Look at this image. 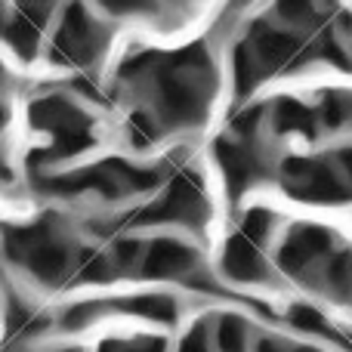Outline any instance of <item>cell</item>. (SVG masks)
Returning a JSON list of instances; mask_svg holds the SVG:
<instances>
[{
    "label": "cell",
    "instance_id": "1",
    "mask_svg": "<svg viewBox=\"0 0 352 352\" xmlns=\"http://www.w3.org/2000/svg\"><path fill=\"white\" fill-rule=\"evenodd\" d=\"M182 352H204V346H201V343H198V340H195V343H188V346H186V349H182Z\"/></svg>",
    "mask_w": 352,
    "mask_h": 352
}]
</instances>
